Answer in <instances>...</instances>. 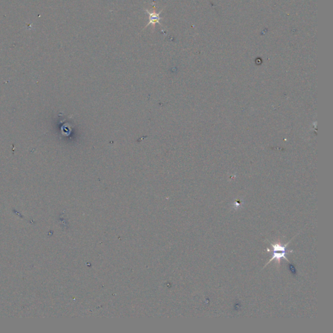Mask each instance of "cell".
Masks as SVG:
<instances>
[{
	"instance_id": "6da1fadb",
	"label": "cell",
	"mask_w": 333,
	"mask_h": 333,
	"mask_svg": "<svg viewBox=\"0 0 333 333\" xmlns=\"http://www.w3.org/2000/svg\"><path fill=\"white\" fill-rule=\"evenodd\" d=\"M291 240L290 242H288L286 244H285L284 245H282L280 243H271V245L273 247V256L272 258L270 259V260L267 262V263L265 265L264 267H266V266H267L270 262H271L275 260V261L277 262L278 264H280V259L281 258H284L286 260L288 261V262H290V261L288 260V259L286 257V254L289 253H292L293 251H288L287 250V247L288 246V244L291 242Z\"/></svg>"
},
{
	"instance_id": "7a4b0ae2",
	"label": "cell",
	"mask_w": 333,
	"mask_h": 333,
	"mask_svg": "<svg viewBox=\"0 0 333 333\" xmlns=\"http://www.w3.org/2000/svg\"><path fill=\"white\" fill-rule=\"evenodd\" d=\"M145 12L147 13L148 15V18H149V22L148 23V24L146 25V27H147L148 26V25L150 24H153V25H155L156 23H158L159 24L161 25V23H159V20L161 19H162V18L160 17V16H159V14L161 12V11L159 12V13H156V12H150L147 10H145Z\"/></svg>"
}]
</instances>
